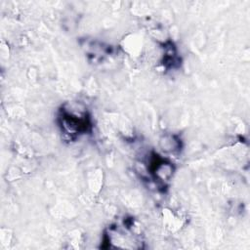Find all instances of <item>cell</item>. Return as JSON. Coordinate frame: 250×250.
<instances>
[{
	"instance_id": "obj_1",
	"label": "cell",
	"mask_w": 250,
	"mask_h": 250,
	"mask_svg": "<svg viewBox=\"0 0 250 250\" xmlns=\"http://www.w3.org/2000/svg\"><path fill=\"white\" fill-rule=\"evenodd\" d=\"M60 119L62 120V127L63 128V130L67 134L71 135L85 132L90 126L88 117L86 115L77 117L75 114H71L70 112H67L65 110L62 112Z\"/></svg>"
}]
</instances>
